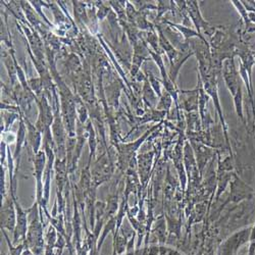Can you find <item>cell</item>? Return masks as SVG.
<instances>
[{
    "label": "cell",
    "mask_w": 255,
    "mask_h": 255,
    "mask_svg": "<svg viewBox=\"0 0 255 255\" xmlns=\"http://www.w3.org/2000/svg\"><path fill=\"white\" fill-rule=\"evenodd\" d=\"M22 255H35V254L29 248H27V249H25V251L23 252Z\"/></svg>",
    "instance_id": "7c38bea8"
},
{
    "label": "cell",
    "mask_w": 255,
    "mask_h": 255,
    "mask_svg": "<svg viewBox=\"0 0 255 255\" xmlns=\"http://www.w3.org/2000/svg\"><path fill=\"white\" fill-rule=\"evenodd\" d=\"M19 112H20V110H19ZM19 112H18V114H14L12 112H10V113L8 112V113L3 114V119H4V122H5V132L8 131L9 126H11L12 123L17 119V117H19L18 116Z\"/></svg>",
    "instance_id": "30bf717a"
},
{
    "label": "cell",
    "mask_w": 255,
    "mask_h": 255,
    "mask_svg": "<svg viewBox=\"0 0 255 255\" xmlns=\"http://www.w3.org/2000/svg\"><path fill=\"white\" fill-rule=\"evenodd\" d=\"M1 231H2L3 236L5 237V240H6V242H7L8 249H9V254H10V255H22L23 252L25 251V247H27L26 242H22V243H19V244L13 246V245L11 244V242H9V239H8V237H7V234H6L5 230H1Z\"/></svg>",
    "instance_id": "9c48e42d"
},
{
    "label": "cell",
    "mask_w": 255,
    "mask_h": 255,
    "mask_svg": "<svg viewBox=\"0 0 255 255\" xmlns=\"http://www.w3.org/2000/svg\"><path fill=\"white\" fill-rule=\"evenodd\" d=\"M24 120L27 126V139L29 142V145L31 146L32 150L34 152V155L37 154L40 151V146H41V132L37 129V127L30 123V121L27 119V117L24 116Z\"/></svg>",
    "instance_id": "8992f818"
},
{
    "label": "cell",
    "mask_w": 255,
    "mask_h": 255,
    "mask_svg": "<svg viewBox=\"0 0 255 255\" xmlns=\"http://www.w3.org/2000/svg\"><path fill=\"white\" fill-rule=\"evenodd\" d=\"M26 136H27V126L24 121V115L22 114V111H20V121H19V126H18V131L16 134V146H15V150L13 153V160L15 162V166L19 164V157H20V151H22V148L24 146V143L26 142Z\"/></svg>",
    "instance_id": "5b68a950"
},
{
    "label": "cell",
    "mask_w": 255,
    "mask_h": 255,
    "mask_svg": "<svg viewBox=\"0 0 255 255\" xmlns=\"http://www.w3.org/2000/svg\"><path fill=\"white\" fill-rule=\"evenodd\" d=\"M135 253L136 255H148V247H145L143 249H137Z\"/></svg>",
    "instance_id": "8fae6325"
},
{
    "label": "cell",
    "mask_w": 255,
    "mask_h": 255,
    "mask_svg": "<svg viewBox=\"0 0 255 255\" xmlns=\"http://www.w3.org/2000/svg\"><path fill=\"white\" fill-rule=\"evenodd\" d=\"M28 211V233H27V247L35 254L42 255L43 250H45V241L43 238V223H42L39 204L34 202Z\"/></svg>",
    "instance_id": "6da1fadb"
},
{
    "label": "cell",
    "mask_w": 255,
    "mask_h": 255,
    "mask_svg": "<svg viewBox=\"0 0 255 255\" xmlns=\"http://www.w3.org/2000/svg\"><path fill=\"white\" fill-rule=\"evenodd\" d=\"M74 9H75V17L78 19V22L82 24H87L88 17L85 11V4L81 1H73Z\"/></svg>",
    "instance_id": "ba28073f"
},
{
    "label": "cell",
    "mask_w": 255,
    "mask_h": 255,
    "mask_svg": "<svg viewBox=\"0 0 255 255\" xmlns=\"http://www.w3.org/2000/svg\"><path fill=\"white\" fill-rule=\"evenodd\" d=\"M34 161V177L36 179V198L37 203L39 204L40 210H43V194H44V184H43V178H44V172L46 166V153L43 150H40L37 154L34 155L33 158Z\"/></svg>",
    "instance_id": "7a4b0ae2"
},
{
    "label": "cell",
    "mask_w": 255,
    "mask_h": 255,
    "mask_svg": "<svg viewBox=\"0 0 255 255\" xmlns=\"http://www.w3.org/2000/svg\"><path fill=\"white\" fill-rule=\"evenodd\" d=\"M152 159V153H147V154H142L139 156V171H140V177L145 185L147 179H148V174H149V168H150V161Z\"/></svg>",
    "instance_id": "52a82bcc"
},
{
    "label": "cell",
    "mask_w": 255,
    "mask_h": 255,
    "mask_svg": "<svg viewBox=\"0 0 255 255\" xmlns=\"http://www.w3.org/2000/svg\"><path fill=\"white\" fill-rule=\"evenodd\" d=\"M250 233L251 229H244L232 235L223 244L222 255H237L239 248L249 241Z\"/></svg>",
    "instance_id": "3957f363"
},
{
    "label": "cell",
    "mask_w": 255,
    "mask_h": 255,
    "mask_svg": "<svg viewBox=\"0 0 255 255\" xmlns=\"http://www.w3.org/2000/svg\"><path fill=\"white\" fill-rule=\"evenodd\" d=\"M16 226V210L12 197H4L1 207V230L14 232Z\"/></svg>",
    "instance_id": "277c9868"
}]
</instances>
